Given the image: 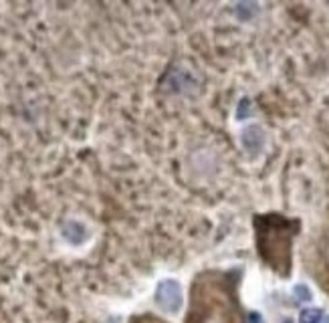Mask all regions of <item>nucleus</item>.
I'll return each mask as SVG.
<instances>
[{
	"instance_id": "nucleus-1",
	"label": "nucleus",
	"mask_w": 329,
	"mask_h": 323,
	"mask_svg": "<svg viewBox=\"0 0 329 323\" xmlns=\"http://www.w3.org/2000/svg\"><path fill=\"white\" fill-rule=\"evenodd\" d=\"M156 303L164 309V311H178L182 307V289L176 281H164L160 283L158 293H156Z\"/></svg>"
},
{
	"instance_id": "nucleus-2",
	"label": "nucleus",
	"mask_w": 329,
	"mask_h": 323,
	"mask_svg": "<svg viewBox=\"0 0 329 323\" xmlns=\"http://www.w3.org/2000/svg\"><path fill=\"white\" fill-rule=\"evenodd\" d=\"M321 315H323V311H319V309H315V307H309V309H303V311H301L299 321L301 323H317Z\"/></svg>"
},
{
	"instance_id": "nucleus-3",
	"label": "nucleus",
	"mask_w": 329,
	"mask_h": 323,
	"mask_svg": "<svg viewBox=\"0 0 329 323\" xmlns=\"http://www.w3.org/2000/svg\"><path fill=\"white\" fill-rule=\"evenodd\" d=\"M293 295H295L297 301H301V303L311 301V291H309V287H305V285H297L295 289H293Z\"/></svg>"
},
{
	"instance_id": "nucleus-4",
	"label": "nucleus",
	"mask_w": 329,
	"mask_h": 323,
	"mask_svg": "<svg viewBox=\"0 0 329 323\" xmlns=\"http://www.w3.org/2000/svg\"><path fill=\"white\" fill-rule=\"evenodd\" d=\"M249 319H251V323H261V317H259L257 313H251V317H249Z\"/></svg>"
},
{
	"instance_id": "nucleus-5",
	"label": "nucleus",
	"mask_w": 329,
	"mask_h": 323,
	"mask_svg": "<svg viewBox=\"0 0 329 323\" xmlns=\"http://www.w3.org/2000/svg\"><path fill=\"white\" fill-rule=\"evenodd\" d=\"M317 323H329V315H325V313H323V315L319 317V321H317Z\"/></svg>"
}]
</instances>
